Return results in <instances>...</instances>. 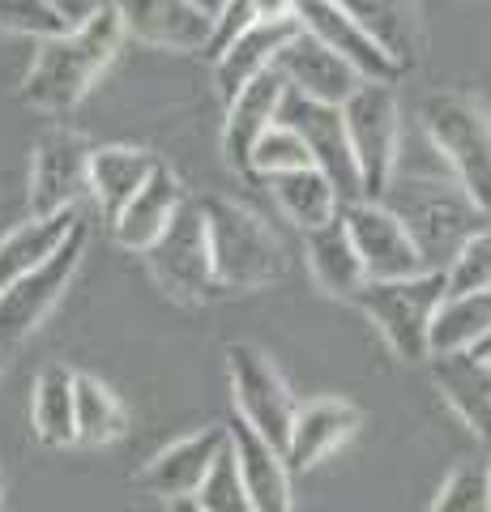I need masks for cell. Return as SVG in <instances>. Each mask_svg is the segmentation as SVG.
<instances>
[{"mask_svg":"<svg viewBox=\"0 0 491 512\" xmlns=\"http://www.w3.org/2000/svg\"><path fill=\"white\" fill-rule=\"evenodd\" d=\"M120 43H124V30H120L116 9L107 0H99V9L90 18L73 22L65 35L43 39L35 47V60H30V69L22 77V103L35 111L65 116L112 69Z\"/></svg>","mask_w":491,"mask_h":512,"instance_id":"1","label":"cell"},{"mask_svg":"<svg viewBox=\"0 0 491 512\" xmlns=\"http://www.w3.org/2000/svg\"><path fill=\"white\" fill-rule=\"evenodd\" d=\"M380 205H389L393 218L406 227L410 244L419 248L427 269H449L462 244L483 231L487 218L457 180H436V175H402L393 171L389 188L380 192Z\"/></svg>","mask_w":491,"mask_h":512,"instance_id":"2","label":"cell"},{"mask_svg":"<svg viewBox=\"0 0 491 512\" xmlns=\"http://www.w3.org/2000/svg\"><path fill=\"white\" fill-rule=\"evenodd\" d=\"M419 120L436 158L449 167L466 197L491 218V107L479 94L436 90L423 99Z\"/></svg>","mask_w":491,"mask_h":512,"instance_id":"3","label":"cell"},{"mask_svg":"<svg viewBox=\"0 0 491 512\" xmlns=\"http://www.w3.org/2000/svg\"><path fill=\"white\" fill-rule=\"evenodd\" d=\"M205 231H210L214 291H261L287 274L278 235L235 197H201Z\"/></svg>","mask_w":491,"mask_h":512,"instance_id":"4","label":"cell"},{"mask_svg":"<svg viewBox=\"0 0 491 512\" xmlns=\"http://www.w3.org/2000/svg\"><path fill=\"white\" fill-rule=\"evenodd\" d=\"M449 299L445 269H423L398 282H363L351 303L376 325L385 346L406 363L432 359V320Z\"/></svg>","mask_w":491,"mask_h":512,"instance_id":"5","label":"cell"},{"mask_svg":"<svg viewBox=\"0 0 491 512\" xmlns=\"http://www.w3.org/2000/svg\"><path fill=\"white\" fill-rule=\"evenodd\" d=\"M227 380H231V402L240 410V423L269 448H287L291 423L299 414V402L291 384L282 380L278 363L252 342L227 346Z\"/></svg>","mask_w":491,"mask_h":512,"instance_id":"6","label":"cell"},{"mask_svg":"<svg viewBox=\"0 0 491 512\" xmlns=\"http://www.w3.org/2000/svg\"><path fill=\"white\" fill-rule=\"evenodd\" d=\"M342 124L359 167L363 201H380V192L389 188L393 171H398V146H402V107L393 86L363 82L342 103Z\"/></svg>","mask_w":491,"mask_h":512,"instance_id":"7","label":"cell"},{"mask_svg":"<svg viewBox=\"0 0 491 512\" xmlns=\"http://www.w3.org/2000/svg\"><path fill=\"white\" fill-rule=\"evenodd\" d=\"M82 256H86V222H77L56 256H47L39 269L13 278L9 286H0V350L26 342L52 316V308L65 299Z\"/></svg>","mask_w":491,"mask_h":512,"instance_id":"8","label":"cell"},{"mask_svg":"<svg viewBox=\"0 0 491 512\" xmlns=\"http://www.w3.org/2000/svg\"><path fill=\"white\" fill-rule=\"evenodd\" d=\"M150 265L154 282L163 286L171 299L197 303L214 291V265H210V231H205V214L197 197H184L176 218L167 231L141 252Z\"/></svg>","mask_w":491,"mask_h":512,"instance_id":"9","label":"cell"},{"mask_svg":"<svg viewBox=\"0 0 491 512\" xmlns=\"http://www.w3.org/2000/svg\"><path fill=\"white\" fill-rule=\"evenodd\" d=\"M90 141L77 128L52 124L43 128L30 146V218H47L60 210H77V197L86 192V171H90Z\"/></svg>","mask_w":491,"mask_h":512,"instance_id":"10","label":"cell"},{"mask_svg":"<svg viewBox=\"0 0 491 512\" xmlns=\"http://www.w3.org/2000/svg\"><path fill=\"white\" fill-rule=\"evenodd\" d=\"M282 124H291L304 146L312 154V167L334 184L338 201L351 205L363 201V184H359V167H355V154H351V141H346V124H342V107H325V103H312V99H299V94L287 90L278 111Z\"/></svg>","mask_w":491,"mask_h":512,"instance_id":"11","label":"cell"},{"mask_svg":"<svg viewBox=\"0 0 491 512\" xmlns=\"http://www.w3.org/2000/svg\"><path fill=\"white\" fill-rule=\"evenodd\" d=\"M342 222L351 231V244L359 252V265L368 282H398V278H415L423 274V256L410 244V235L389 205L380 201H351L342 205Z\"/></svg>","mask_w":491,"mask_h":512,"instance_id":"12","label":"cell"},{"mask_svg":"<svg viewBox=\"0 0 491 512\" xmlns=\"http://www.w3.org/2000/svg\"><path fill=\"white\" fill-rule=\"evenodd\" d=\"M295 26L312 35L316 43H325L334 56H342L351 69L363 77V82H376V86H398L402 82V69L393 64L380 47L368 39L351 13H346L338 0H295Z\"/></svg>","mask_w":491,"mask_h":512,"instance_id":"13","label":"cell"},{"mask_svg":"<svg viewBox=\"0 0 491 512\" xmlns=\"http://www.w3.org/2000/svg\"><path fill=\"white\" fill-rule=\"evenodd\" d=\"M227 444H231V431L223 423H210V427L193 431V436H180L176 444L158 448V453L146 461L141 487L163 504L193 500L201 491V483L210 478V470L218 466V457L227 453Z\"/></svg>","mask_w":491,"mask_h":512,"instance_id":"14","label":"cell"},{"mask_svg":"<svg viewBox=\"0 0 491 512\" xmlns=\"http://www.w3.org/2000/svg\"><path fill=\"white\" fill-rule=\"evenodd\" d=\"M120 18V30L137 43L163 52H205L214 39V18L193 0H107Z\"/></svg>","mask_w":491,"mask_h":512,"instance_id":"15","label":"cell"},{"mask_svg":"<svg viewBox=\"0 0 491 512\" xmlns=\"http://www.w3.org/2000/svg\"><path fill=\"white\" fill-rule=\"evenodd\" d=\"M274 69H278L282 82H287L291 94L312 99V103H325V107H342L363 86V77L351 69V64L329 52L325 43L304 35V30H295V35L287 39Z\"/></svg>","mask_w":491,"mask_h":512,"instance_id":"16","label":"cell"},{"mask_svg":"<svg viewBox=\"0 0 491 512\" xmlns=\"http://www.w3.org/2000/svg\"><path fill=\"white\" fill-rule=\"evenodd\" d=\"M359 427H363L359 406H351L346 397H316V402L299 406L287 448H282V461H287L291 474H308L325 457H334Z\"/></svg>","mask_w":491,"mask_h":512,"instance_id":"17","label":"cell"},{"mask_svg":"<svg viewBox=\"0 0 491 512\" xmlns=\"http://www.w3.org/2000/svg\"><path fill=\"white\" fill-rule=\"evenodd\" d=\"M282 99H287V82L278 77V69H269L265 77H257L248 90H240L227 103L223 116V158L235 175H248V158L257 150V141L265 137L269 124H278Z\"/></svg>","mask_w":491,"mask_h":512,"instance_id":"18","label":"cell"},{"mask_svg":"<svg viewBox=\"0 0 491 512\" xmlns=\"http://www.w3.org/2000/svg\"><path fill=\"white\" fill-rule=\"evenodd\" d=\"M295 22H278V26H248L240 30L223 52L214 56V86L223 107L235 99L240 90H248L257 77H265L278 64V52L287 47V39L295 35Z\"/></svg>","mask_w":491,"mask_h":512,"instance_id":"19","label":"cell"},{"mask_svg":"<svg viewBox=\"0 0 491 512\" xmlns=\"http://www.w3.org/2000/svg\"><path fill=\"white\" fill-rule=\"evenodd\" d=\"M402 73L423 60V18L415 0H338Z\"/></svg>","mask_w":491,"mask_h":512,"instance_id":"20","label":"cell"},{"mask_svg":"<svg viewBox=\"0 0 491 512\" xmlns=\"http://www.w3.org/2000/svg\"><path fill=\"white\" fill-rule=\"evenodd\" d=\"M184 197H188V192H184V184H180V175L171 171L167 163H158L154 175L146 180V188H141L137 197L116 214V222H112L116 244L129 248V252H146L154 239L167 231V222L176 218V210L184 205Z\"/></svg>","mask_w":491,"mask_h":512,"instance_id":"21","label":"cell"},{"mask_svg":"<svg viewBox=\"0 0 491 512\" xmlns=\"http://www.w3.org/2000/svg\"><path fill=\"white\" fill-rule=\"evenodd\" d=\"M432 380L449 410L462 419L483 444H491V363L483 355H436Z\"/></svg>","mask_w":491,"mask_h":512,"instance_id":"22","label":"cell"},{"mask_svg":"<svg viewBox=\"0 0 491 512\" xmlns=\"http://www.w3.org/2000/svg\"><path fill=\"white\" fill-rule=\"evenodd\" d=\"M154 167H158V158L141 146H94L90 171H86V192L99 201L103 218L116 222V214L146 188Z\"/></svg>","mask_w":491,"mask_h":512,"instance_id":"23","label":"cell"},{"mask_svg":"<svg viewBox=\"0 0 491 512\" xmlns=\"http://www.w3.org/2000/svg\"><path fill=\"white\" fill-rule=\"evenodd\" d=\"M227 431H231V453H235V466H240L252 512H295L291 470H287V461H282L278 448L257 440L244 423H231Z\"/></svg>","mask_w":491,"mask_h":512,"instance_id":"24","label":"cell"},{"mask_svg":"<svg viewBox=\"0 0 491 512\" xmlns=\"http://www.w3.org/2000/svg\"><path fill=\"white\" fill-rule=\"evenodd\" d=\"M304 256H308V269H312L316 291L329 295V299H351L359 286L368 282L342 214L334 222H325V227H316V231L304 235Z\"/></svg>","mask_w":491,"mask_h":512,"instance_id":"25","label":"cell"},{"mask_svg":"<svg viewBox=\"0 0 491 512\" xmlns=\"http://www.w3.org/2000/svg\"><path fill=\"white\" fill-rule=\"evenodd\" d=\"M30 427L43 448L77 444V372L65 363H47L30 393Z\"/></svg>","mask_w":491,"mask_h":512,"instance_id":"26","label":"cell"},{"mask_svg":"<svg viewBox=\"0 0 491 512\" xmlns=\"http://www.w3.org/2000/svg\"><path fill=\"white\" fill-rule=\"evenodd\" d=\"M82 222L77 210H60V214H47V218H26L18 222L5 239H0V286H9L13 278L39 269L47 256H56L60 244L73 235V227Z\"/></svg>","mask_w":491,"mask_h":512,"instance_id":"27","label":"cell"},{"mask_svg":"<svg viewBox=\"0 0 491 512\" xmlns=\"http://www.w3.org/2000/svg\"><path fill=\"white\" fill-rule=\"evenodd\" d=\"M491 342V286L487 291L449 295L432 320V359L436 355H466Z\"/></svg>","mask_w":491,"mask_h":512,"instance_id":"28","label":"cell"},{"mask_svg":"<svg viewBox=\"0 0 491 512\" xmlns=\"http://www.w3.org/2000/svg\"><path fill=\"white\" fill-rule=\"evenodd\" d=\"M265 184H269V192H274V201L282 205V214H287L304 235L316 231V227H325V222H334L342 214V201H338L334 184H329L316 167L278 175V180H265Z\"/></svg>","mask_w":491,"mask_h":512,"instance_id":"29","label":"cell"},{"mask_svg":"<svg viewBox=\"0 0 491 512\" xmlns=\"http://www.w3.org/2000/svg\"><path fill=\"white\" fill-rule=\"evenodd\" d=\"M124 427H129V414L120 397L99 376L77 372V444H112L124 436Z\"/></svg>","mask_w":491,"mask_h":512,"instance_id":"30","label":"cell"},{"mask_svg":"<svg viewBox=\"0 0 491 512\" xmlns=\"http://www.w3.org/2000/svg\"><path fill=\"white\" fill-rule=\"evenodd\" d=\"M308 167H312V154L304 146V137L282 120L265 128V137L257 141V150L248 158V175H261V180H278V175L308 171Z\"/></svg>","mask_w":491,"mask_h":512,"instance_id":"31","label":"cell"},{"mask_svg":"<svg viewBox=\"0 0 491 512\" xmlns=\"http://www.w3.org/2000/svg\"><path fill=\"white\" fill-rule=\"evenodd\" d=\"M73 22L60 13L52 0H0V30L5 35H22V39H56L65 35Z\"/></svg>","mask_w":491,"mask_h":512,"instance_id":"32","label":"cell"},{"mask_svg":"<svg viewBox=\"0 0 491 512\" xmlns=\"http://www.w3.org/2000/svg\"><path fill=\"white\" fill-rule=\"evenodd\" d=\"M427 512H491L487 466H479V461H462V466L440 483L436 500Z\"/></svg>","mask_w":491,"mask_h":512,"instance_id":"33","label":"cell"},{"mask_svg":"<svg viewBox=\"0 0 491 512\" xmlns=\"http://www.w3.org/2000/svg\"><path fill=\"white\" fill-rule=\"evenodd\" d=\"M193 504L201 512H252V500L244 491V478H240V466H235L231 444H227V453L218 457V466L210 470V478L201 483V491L193 495Z\"/></svg>","mask_w":491,"mask_h":512,"instance_id":"34","label":"cell"},{"mask_svg":"<svg viewBox=\"0 0 491 512\" xmlns=\"http://www.w3.org/2000/svg\"><path fill=\"white\" fill-rule=\"evenodd\" d=\"M449 278V295H466V291H487L491 286V231H474L462 252L453 256V265L445 269Z\"/></svg>","mask_w":491,"mask_h":512,"instance_id":"35","label":"cell"},{"mask_svg":"<svg viewBox=\"0 0 491 512\" xmlns=\"http://www.w3.org/2000/svg\"><path fill=\"white\" fill-rule=\"evenodd\" d=\"M52 5L65 13L69 22H82V18H90V13L99 9V0H52Z\"/></svg>","mask_w":491,"mask_h":512,"instance_id":"36","label":"cell"},{"mask_svg":"<svg viewBox=\"0 0 491 512\" xmlns=\"http://www.w3.org/2000/svg\"><path fill=\"white\" fill-rule=\"evenodd\" d=\"M193 5H197L201 13H210V18L218 22V18H223V9L231 5V0H193Z\"/></svg>","mask_w":491,"mask_h":512,"instance_id":"37","label":"cell"},{"mask_svg":"<svg viewBox=\"0 0 491 512\" xmlns=\"http://www.w3.org/2000/svg\"><path fill=\"white\" fill-rule=\"evenodd\" d=\"M167 512H201L193 500H180V504H167Z\"/></svg>","mask_w":491,"mask_h":512,"instance_id":"38","label":"cell"},{"mask_svg":"<svg viewBox=\"0 0 491 512\" xmlns=\"http://www.w3.org/2000/svg\"><path fill=\"white\" fill-rule=\"evenodd\" d=\"M487 487H491V466H487Z\"/></svg>","mask_w":491,"mask_h":512,"instance_id":"39","label":"cell"},{"mask_svg":"<svg viewBox=\"0 0 491 512\" xmlns=\"http://www.w3.org/2000/svg\"><path fill=\"white\" fill-rule=\"evenodd\" d=\"M483 346H487V342H483Z\"/></svg>","mask_w":491,"mask_h":512,"instance_id":"40","label":"cell"}]
</instances>
